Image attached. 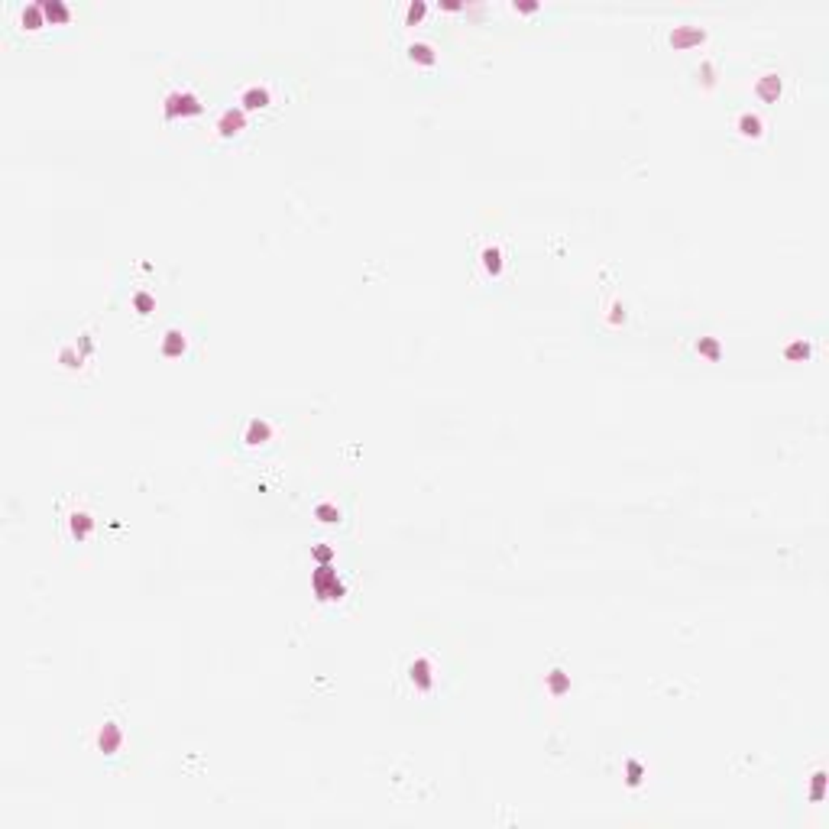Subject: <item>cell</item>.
I'll list each match as a JSON object with an SVG mask.
<instances>
[{
    "label": "cell",
    "instance_id": "6da1fadb",
    "mask_svg": "<svg viewBox=\"0 0 829 829\" xmlns=\"http://www.w3.org/2000/svg\"><path fill=\"white\" fill-rule=\"evenodd\" d=\"M473 263H477L479 276L486 279H499L502 276V269L509 266V249L502 240H486L483 247L473 253Z\"/></svg>",
    "mask_w": 829,
    "mask_h": 829
},
{
    "label": "cell",
    "instance_id": "7a4b0ae2",
    "mask_svg": "<svg viewBox=\"0 0 829 829\" xmlns=\"http://www.w3.org/2000/svg\"><path fill=\"white\" fill-rule=\"evenodd\" d=\"M91 518H94V516L88 512V509H82V502H75L72 512H62V518H59V522H62V528L72 525V528H75L72 538H78V541H82V538H84V528H91Z\"/></svg>",
    "mask_w": 829,
    "mask_h": 829
},
{
    "label": "cell",
    "instance_id": "3957f363",
    "mask_svg": "<svg viewBox=\"0 0 829 829\" xmlns=\"http://www.w3.org/2000/svg\"><path fill=\"white\" fill-rule=\"evenodd\" d=\"M736 130L742 133V137H761V130H765V123H761V117L758 114H742L736 123Z\"/></svg>",
    "mask_w": 829,
    "mask_h": 829
},
{
    "label": "cell",
    "instance_id": "277c9868",
    "mask_svg": "<svg viewBox=\"0 0 829 829\" xmlns=\"http://www.w3.org/2000/svg\"><path fill=\"white\" fill-rule=\"evenodd\" d=\"M243 104H247L249 111H259V107H266V88H249V91L243 94Z\"/></svg>",
    "mask_w": 829,
    "mask_h": 829
}]
</instances>
